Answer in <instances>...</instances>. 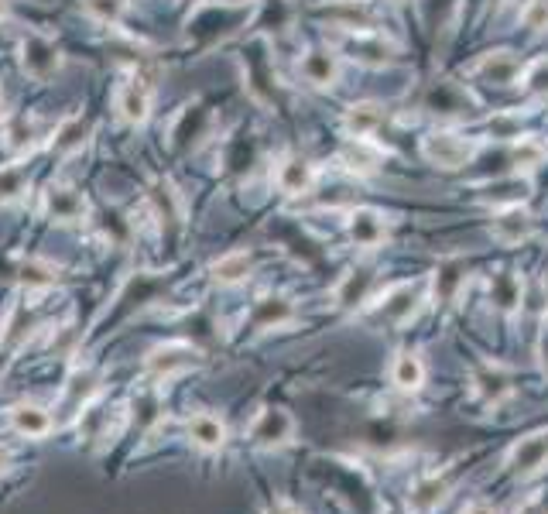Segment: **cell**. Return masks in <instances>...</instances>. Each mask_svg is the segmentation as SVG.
I'll return each mask as SVG.
<instances>
[{
    "label": "cell",
    "mask_w": 548,
    "mask_h": 514,
    "mask_svg": "<svg viewBox=\"0 0 548 514\" xmlns=\"http://www.w3.org/2000/svg\"><path fill=\"white\" fill-rule=\"evenodd\" d=\"M425 377H429V371H425V360L418 350H401L394 353L391 360V384L398 391H405V395H415V391L425 388Z\"/></svg>",
    "instance_id": "obj_17"
},
{
    "label": "cell",
    "mask_w": 548,
    "mask_h": 514,
    "mask_svg": "<svg viewBox=\"0 0 548 514\" xmlns=\"http://www.w3.org/2000/svg\"><path fill=\"white\" fill-rule=\"evenodd\" d=\"M388 234L391 220L381 210H374V206H357V210L346 213V237L360 251H377L388 240Z\"/></svg>",
    "instance_id": "obj_7"
},
{
    "label": "cell",
    "mask_w": 548,
    "mask_h": 514,
    "mask_svg": "<svg viewBox=\"0 0 548 514\" xmlns=\"http://www.w3.org/2000/svg\"><path fill=\"white\" fill-rule=\"evenodd\" d=\"M52 412H45L42 405H35V401H21V405L11 408V429L18 432V436H28V439H42L52 432Z\"/></svg>",
    "instance_id": "obj_19"
},
{
    "label": "cell",
    "mask_w": 548,
    "mask_h": 514,
    "mask_svg": "<svg viewBox=\"0 0 548 514\" xmlns=\"http://www.w3.org/2000/svg\"><path fill=\"white\" fill-rule=\"evenodd\" d=\"M374 268H353L346 271L343 281L336 285V302L340 305H364L370 299V292H374Z\"/></svg>",
    "instance_id": "obj_25"
},
{
    "label": "cell",
    "mask_w": 548,
    "mask_h": 514,
    "mask_svg": "<svg viewBox=\"0 0 548 514\" xmlns=\"http://www.w3.org/2000/svg\"><path fill=\"white\" fill-rule=\"evenodd\" d=\"M449 491H453V480L446 477V473H432V477H425L422 484L411 487L408 494V511H418V514H429L439 508L442 501L449 497Z\"/></svg>",
    "instance_id": "obj_21"
},
{
    "label": "cell",
    "mask_w": 548,
    "mask_h": 514,
    "mask_svg": "<svg viewBox=\"0 0 548 514\" xmlns=\"http://www.w3.org/2000/svg\"><path fill=\"white\" fill-rule=\"evenodd\" d=\"M7 14H11V0H0V21H4Z\"/></svg>",
    "instance_id": "obj_36"
},
{
    "label": "cell",
    "mask_w": 548,
    "mask_h": 514,
    "mask_svg": "<svg viewBox=\"0 0 548 514\" xmlns=\"http://www.w3.org/2000/svg\"><path fill=\"white\" fill-rule=\"evenodd\" d=\"M487 131L494 134V138H501V141L521 138V114L518 110H501V114H494L487 120Z\"/></svg>",
    "instance_id": "obj_30"
},
{
    "label": "cell",
    "mask_w": 548,
    "mask_h": 514,
    "mask_svg": "<svg viewBox=\"0 0 548 514\" xmlns=\"http://www.w3.org/2000/svg\"><path fill=\"white\" fill-rule=\"evenodd\" d=\"M254 268V257L247 251H230L223 254L220 261H213V281H220V285H240L247 275H251Z\"/></svg>",
    "instance_id": "obj_26"
},
{
    "label": "cell",
    "mask_w": 548,
    "mask_h": 514,
    "mask_svg": "<svg viewBox=\"0 0 548 514\" xmlns=\"http://www.w3.org/2000/svg\"><path fill=\"white\" fill-rule=\"evenodd\" d=\"M185 429H189L192 443H196L199 449H206V453L227 443V425H223L220 415H213V412H196Z\"/></svg>",
    "instance_id": "obj_23"
},
{
    "label": "cell",
    "mask_w": 548,
    "mask_h": 514,
    "mask_svg": "<svg viewBox=\"0 0 548 514\" xmlns=\"http://www.w3.org/2000/svg\"><path fill=\"white\" fill-rule=\"evenodd\" d=\"M548 158V141H542L538 134H521V138L511 141V162H514V172H535L542 168Z\"/></svg>",
    "instance_id": "obj_24"
},
{
    "label": "cell",
    "mask_w": 548,
    "mask_h": 514,
    "mask_svg": "<svg viewBox=\"0 0 548 514\" xmlns=\"http://www.w3.org/2000/svg\"><path fill=\"white\" fill-rule=\"evenodd\" d=\"M268 514H302V511H298L292 501H281V497H278V501L268 504Z\"/></svg>",
    "instance_id": "obj_32"
},
{
    "label": "cell",
    "mask_w": 548,
    "mask_h": 514,
    "mask_svg": "<svg viewBox=\"0 0 548 514\" xmlns=\"http://www.w3.org/2000/svg\"><path fill=\"white\" fill-rule=\"evenodd\" d=\"M418 151L439 172H463L480 155V141L463 131H453V127H435L418 141Z\"/></svg>",
    "instance_id": "obj_2"
},
{
    "label": "cell",
    "mask_w": 548,
    "mask_h": 514,
    "mask_svg": "<svg viewBox=\"0 0 548 514\" xmlns=\"http://www.w3.org/2000/svg\"><path fill=\"white\" fill-rule=\"evenodd\" d=\"M326 45L340 59L360 62L367 69H388L401 59V45L384 31H329Z\"/></svg>",
    "instance_id": "obj_1"
},
{
    "label": "cell",
    "mask_w": 548,
    "mask_h": 514,
    "mask_svg": "<svg viewBox=\"0 0 548 514\" xmlns=\"http://www.w3.org/2000/svg\"><path fill=\"white\" fill-rule=\"evenodd\" d=\"M298 76L312 86V90H336L343 76V59L329 45L305 48L298 59Z\"/></svg>",
    "instance_id": "obj_6"
},
{
    "label": "cell",
    "mask_w": 548,
    "mask_h": 514,
    "mask_svg": "<svg viewBox=\"0 0 548 514\" xmlns=\"http://www.w3.org/2000/svg\"><path fill=\"white\" fill-rule=\"evenodd\" d=\"M545 460H548V429L531 432V436H525L507 453V467H511V473H518V477H531L535 470L545 467Z\"/></svg>",
    "instance_id": "obj_15"
},
{
    "label": "cell",
    "mask_w": 548,
    "mask_h": 514,
    "mask_svg": "<svg viewBox=\"0 0 548 514\" xmlns=\"http://www.w3.org/2000/svg\"><path fill=\"white\" fill-rule=\"evenodd\" d=\"M388 124V107L377 100H357L343 110V134L346 138H377L381 127Z\"/></svg>",
    "instance_id": "obj_11"
},
{
    "label": "cell",
    "mask_w": 548,
    "mask_h": 514,
    "mask_svg": "<svg viewBox=\"0 0 548 514\" xmlns=\"http://www.w3.org/2000/svg\"><path fill=\"white\" fill-rule=\"evenodd\" d=\"M463 281H466V261H459V257H446V261H439L435 275L429 278L435 305H449V302H453L456 295H459V288H463Z\"/></svg>",
    "instance_id": "obj_18"
},
{
    "label": "cell",
    "mask_w": 548,
    "mask_h": 514,
    "mask_svg": "<svg viewBox=\"0 0 548 514\" xmlns=\"http://www.w3.org/2000/svg\"><path fill=\"white\" fill-rule=\"evenodd\" d=\"M487 292H490V302H494L504 316H514L521 299H525V281H521V275H514V271L504 268L487 281Z\"/></svg>",
    "instance_id": "obj_20"
},
{
    "label": "cell",
    "mask_w": 548,
    "mask_h": 514,
    "mask_svg": "<svg viewBox=\"0 0 548 514\" xmlns=\"http://www.w3.org/2000/svg\"><path fill=\"white\" fill-rule=\"evenodd\" d=\"M316 14L329 24V31H381L377 7L370 0H333L316 7Z\"/></svg>",
    "instance_id": "obj_4"
},
{
    "label": "cell",
    "mask_w": 548,
    "mask_h": 514,
    "mask_svg": "<svg viewBox=\"0 0 548 514\" xmlns=\"http://www.w3.org/2000/svg\"><path fill=\"white\" fill-rule=\"evenodd\" d=\"M199 353L189 347V343H161L148 353V371L155 377H175L182 371H189L192 364H196Z\"/></svg>",
    "instance_id": "obj_16"
},
{
    "label": "cell",
    "mask_w": 548,
    "mask_h": 514,
    "mask_svg": "<svg viewBox=\"0 0 548 514\" xmlns=\"http://www.w3.org/2000/svg\"><path fill=\"white\" fill-rule=\"evenodd\" d=\"M518 21H521V28L531 31V35H545L548 31V0H525Z\"/></svg>",
    "instance_id": "obj_29"
},
{
    "label": "cell",
    "mask_w": 548,
    "mask_h": 514,
    "mask_svg": "<svg viewBox=\"0 0 548 514\" xmlns=\"http://www.w3.org/2000/svg\"><path fill=\"white\" fill-rule=\"evenodd\" d=\"M525 72H528V62L521 59L518 52L494 48V52H483L477 62H470V66L463 69V76L494 86V90H521V86H525Z\"/></svg>",
    "instance_id": "obj_3"
},
{
    "label": "cell",
    "mask_w": 548,
    "mask_h": 514,
    "mask_svg": "<svg viewBox=\"0 0 548 514\" xmlns=\"http://www.w3.org/2000/svg\"><path fill=\"white\" fill-rule=\"evenodd\" d=\"M490 237L501 247H521L525 240L535 237V216L521 203L497 206V210L490 213Z\"/></svg>",
    "instance_id": "obj_5"
},
{
    "label": "cell",
    "mask_w": 548,
    "mask_h": 514,
    "mask_svg": "<svg viewBox=\"0 0 548 514\" xmlns=\"http://www.w3.org/2000/svg\"><path fill=\"white\" fill-rule=\"evenodd\" d=\"M21 66L31 79H52L62 66V55L48 38L42 35H28L21 42Z\"/></svg>",
    "instance_id": "obj_13"
},
{
    "label": "cell",
    "mask_w": 548,
    "mask_h": 514,
    "mask_svg": "<svg viewBox=\"0 0 548 514\" xmlns=\"http://www.w3.org/2000/svg\"><path fill=\"white\" fill-rule=\"evenodd\" d=\"M316 182H319V168L305 155H285L278 162V168H274V186L292 199L309 196V192L316 189Z\"/></svg>",
    "instance_id": "obj_10"
},
{
    "label": "cell",
    "mask_w": 548,
    "mask_h": 514,
    "mask_svg": "<svg viewBox=\"0 0 548 514\" xmlns=\"http://www.w3.org/2000/svg\"><path fill=\"white\" fill-rule=\"evenodd\" d=\"M295 436V419L285 408H264L257 412V419L251 422V439L257 446H285Z\"/></svg>",
    "instance_id": "obj_14"
},
{
    "label": "cell",
    "mask_w": 548,
    "mask_h": 514,
    "mask_svg": "<svg viewBox=\"0 0 548 514\" xmlns=\"http://www.w3.org/2000/svg\"><path fill=\"white\" fill-rule=\"evenodd\" d=\"M514 514H548V508H545L542 501H528V504H521V508L514 511Z\"/></svg>",
    "instance_id": "obj_34"
},
{
    "label": "cell",
    "mask_w": 548,
    "mask_h": 514,
    "mask_svg": "<svg viewBox=\"0 0 548 514\" xmlns=\"http://www.w3.org/2000/svg\"><path fill=\"white\" fill-rule=\"evenodd\" d=\"M117 114L127 124H144L151 117V83L144 76H127L114 93Z\"/></svg>",
    "instance_id": "obj_12"
},
{
    "label": "cell",
    "mask_w": 548,
    "mask_h": 514,
    "mask_svg": "<svg viewBox=\"0 0 548 514\" xmlns=\"http://www.w3.org/2000/svg\"><path fill=\"white\" fill-rule=\"evenodd\" d=\"M470 391L487 408H501L504 401L514 395V377H511V371H507L504 364H494V360H487V364L473 367Z\"/></svg>",
    "instance_id": "obj_9"
},
{
    "label": "cell",
    "mask_w": 548,
    "mask_h": 514,
    "mask_svg": "<svg viewBox=\"0 0 548 514\" xmlns=\"http://www.w3.org/2000/svg\"><path fill=\"white\" fill-rule=\"evenodd\" d=\"M459 514H497V511H494V504H487V501H470Z\"/></svg>",
    "instance_id": "obj_33"
},
{
    "label": "cell",
    "mask_w": 548,
    "mask_h": 514,
    "mask_svg": "<svg viewBox=\"0 0 548 514\" xmlns=\"http://www.w3.org/2000/svg\"><path fill=\"white\" fill-rule=\"evenodd\" d=\"M292 316L295 312H292V305H288V299H264V302H257V309H254V323L261 329L281 326Z\"/></svg>",
    "instance_id": "obj_27"
},
{
    "label": "cell",
    "mask_w": 548,
    "mask_h": 514,
    "mask_svg": "<svg viewBox=\"0 0 548 514\" xmlns=\"http://www.w3.org/2000/svg\"><path fill=\"white\" fill-rule=\"evenodd\" d=\"M83 11L100 24H120L127 14V0H83Z\"/></svg>",
    "instance_id": "obj_28"
},
{
    "label": "cell",
    "mask_w": 548,
    "mask_h": 514,
    "mask_svg": "<svg viewBox=\"0 0 548 514\" xmlns=\"http://www.w3.org/2000/svg\"><path fill=\"white\" fill-rule=\"evenodd\" d=\"M21 192H28V175L21 165L0 168V199H18Z\"/></svg>",
    "instance_id": "obj_31"
},
{
    "label": "cell",
    "mask_w": 548,
    "mask_h": 514,
    "mask_svg": "<svg viewBox=\"0 0 548 514\" xmlns=\"http://www.w3.org/2000/svg\"><path fill=\"white\" fill-rule=\"evenodd\" d=\"M384 158H388V148H381L377 138H346L336 162L343 165V172L357 175V179H370L384 168Z\"/></svg>",
    "instance_id": "obj_8"
},
{
    "label": "cell",
    "mask_w": 548,
    "mask_h": 514,
    "mask_svg": "<svg viewBox=\"0 0 548 514\" xmlns=\"http://www.w3.org/2000/svg\"><path fill=\"white\" fill-rule=\"evenodd\" d=\"M545 323H548V281H545Z\"/></svg>",
    "instance_id": "obj_37"
},
{
    "label": "cell",
    "mask_w": 548,
    "mask_h": 514,
    "mask_svg": "<svg viewBox=\"0 0 548 514\" xmlns=\"http://www.w3.org/2000/svg\"><path fill=\"white\" fill-rule=\"evenodd\" d=\"M45 206H48V216L59 223H76L86 216V199L79 196L76 189L69 186H52L45 196Z\"/></svg>",
    "instance_id": "obj_22"
},
{
    "label": "cell",
    "mask_w": 548,
    "mask_h": 514,
    "mask_svg": "<svg viewBox=\"0 0 548 514\" xmlns=\"http://www.w3.org/2000/svg\"><path fill=\"white\" fill-rule=\"evenodd\" d=\"M7 460H11V453H7V449H4V446H0V473H4V470H7Z\"/></svg>",
    "instance_id": "obj_35"
}]
</instances>
